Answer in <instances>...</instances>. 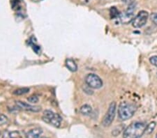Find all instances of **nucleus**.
Segmentation results:
<instances>
[{
  "label": "nucleus",
  "instance_id": "obj_18",
  "mask_svg": "<svg viewBox=\"0 0 157 138\" xmlns=\"http://www.w3.org/2000/svg\"><path fill=\"white\" fill-rule=\"evenodd\" d=\"M149 62H150V63L153 65V66L157 68V56L151 57L150 58H149Z\"/></svg>",
  "mask_w": 157,
  "mask_h": 138
},
{
  "label": "nucleus",
  "instance_id": "obj_15",
  "mask_svg": "<svg viewBox=\"0 0 157 138\" xmlns=\"http://www.w3.org/2000/svg\"><path fill=\"white\" fill-rule=\"evenodd\" d=\"M110 16L112 18H115V17H119L120 14L119 13L118 10L116 9V7H111V9L110 10Z\"/></svg>",
  "mask_w": 157,
  "mask_h": 138
},
{
  "label": "nucleus",
  "instance_id": "obj_16",
  "mask_svg": "<svg viewBox=\"0 0 157 138\" xmlns=\"http://www.w3.org/2000/svg\"><path fill=\"white\" fill-rule=\"evenodd\" d=\"M9 122V119L6 115L0 113V126L6 124Z\"/></svg>",
  "mask_w": 157,
  "mask_h": 138
},
{
  "label": "nucleus",
  "instance_id": "obj_20",
  "mask_svg": "<svg viewBox=\"0 0 157 138\" xmlns=\"http://www.w3.org/2000/svg\"><path fill=\"white\" fill-rule=\"evenodd\" d=\"M133 1L134 0H122V2H124V3L128 4H131L133 3Z\"/></svg>",
  "mask_w": 157,
  "mask_h": 138
},
{
  "label": "nucleus",
  "instance_id": "obj_14",
  "mask_svg": "<svg viewBox=\"0 0 157 138\" xmlns=\"http://www.w3.org/2000/svg\"><path fill=\"white\" fill-rule=\"evenodd\" d=\"M29 91V89L27 87H23V88H19L13 91V94L16 95V96H20V95H23L27 94Z\"/></svg>",
  "mask_w": 157,
  "mask_h": 138
},
{
  "label": "nucleus",
  "instance_id": "obj_17",
  "mask_svg": "<svg viewBox=\"0 0 157 138\" xmlns=\"http://www.w3.org/2000/svg\"><path fill=\"white\" fill-rule=\"evenodd\" d=\"M27 100L31 103H36L39 102V97H38L36 95H33V96H29Z\"/></svg>",
  "mask_w": 157,
  "mask_h": 138
},
{
  "label": "nucleus",
  "instance_id": "obj_7",
  "mask_svg": "<svg viewBox=\"0 0 157 138\" xmlns=\"http://www.w3.org/2000/svg\"><path fill=\"white\" fill-rule=\"evenodd\" d=\"M16 105L18 108L23 110H26V111L38 112L40 111V110H41L40 107L39 106H34V105H29L28 103H27L20 101V100H16Z\"/></svg>",
  "mask_w": 157,
  "mask_h": 138
},
{
  "label": "nucleus",
  "instance_id": "obj_8",
  "mask_svg": "<svg viewBox=\"0 0 157 138\" xmlns=\"http://www.w3.org/2000/svg\"><path fill=\"white\" fill-rule=\"evenodd\" d=\"M42 132V129L39 128H36V129H32L27 132V134L25 135V138H39Z\"/></svg>",
  "mask_w": 157,
  "mask_h": 138
},
{
  "label": "nucleus",
  "instance_id": "obj_21",
  "mask_svg": "<svg viewBox=\"0 0 157 138\" xmlns=\"http://www.w3.org/2000/svg\"><path fill=\"white\" fill-rule=\"evenodd\" d=\"M40 138H48V137H40Z\"/></svg>",
  "mask_w": 157,
  "mask_h": 138
},
{
  "label": "nucleus",
  "instance_id": "obj_10",
  "mask_svg": "<svg viewBox=\"0 0 157 138\" xmlns=\"http://www.w3.org/2000/svg\"><path fill=\"white\" fill-rule=\"evenodd\" d=\"M65 64H66V66H67V69H69L70 71H71V72L77 71L78 66L73 59H67V60H66Z\"/></svg>",
  "mask_w": 157,
  "mask_h": 138
},
{
  "label": "nucleus",
  "instance_id": "obj_1",
  "mask_svg": "<svg viewBox=\"0 0 157 138\" xmlns=\"http://www.w3.org/2000/svg\"><path fill=\"white\" fill-rule=\"evenodd\" d=\"M147 125L143 122L131 124L124 130L123 138H140L145 134Z\"/></svg>",
  "mask_w": 157,
  "mask_h": 138
},
{
  "label": "nucleus",
  "instance_id": "obj_13",
  "mask_svg": "<svg viewBox=\"0 0 157 138\" xmlns=\"http://www.w3.org/2000/svg\"><path fill=\"white\" fill-rule=\"evenodd\" d=\"M156 124V122L152 121V122L149 123L148 125H147L146 129H145V134H146V135L151 134V132H153V130H154V129H155Z\"/></svg>",
  "mask_w": 157,
  "mask_h": 138
},
{
  "label": "nucleus",
  "instance_id": "obj_12",
  "mask_svg": "<svg viewBox=\"0 0 157 138\" xmlns=\"http://www.w3.org/2000/svg\"><path fill=\"white\" fill-rule=\"evenodd\" d=\"M62 117H61L59 114H55V117L51 120V121H50V124L52 125L53 126H55L56 128H59L60 126L61 122H62Z\"/></svg>",
  "mask_w": 157,
  "mask_h": 138
},
{
  "label": "nucleus",
  "instance_id": "obj_3",
  "mask_svg": "<svg viewBox=\"0 0 157 138\" xmlns=\"http://www.w3.org/2000/svg\"><path fill=\"white\" fill-rule=\"evenodd\" d=\"M136 11V4L132 3L129 4L128 9L126 10L125 11H124L120 14V21L122 24H128L131 22L133 21L134 17H135V14L134 12Z\"/></svg>",
  "mask_w": 157,
  "mask_h": 138
},
{
  "label": "nucleus",
  "instance_id": "obj_9",
  "mask_svg": "<svg viewBox=\"0 0 157 138\" xmlns=\"http://www.w3.org/2000/svg\"><path fill=\"white\" fill-rule=\"evenodd\" d=\"M55 114H56L55 113L50 111V110H45V111H44V115L42 117L43 121L47 123V124H50V121L55 117Z\"/></svg>",
  "mask_w": 157,
  "mask_h": 138
},
{
  "label": "nucleus",
  "instance_id": "obj_23",
  "mask_svg": "<svg viewBox=\"0 0 157 138\" xmlns=\"http://www.w3.org/2000/svg\"><path fill=\"white\" fill-rule=\"evenodd\" d=\"M18 138H20V137H18Z\"/></svg>",
  "mask_w": 157,
  "mask_h": 138
},
{
  "label": "nucleus",
  "instance_id": "obj_19",
  "mask_svg": "<svg viewBox=\"0 0 157 138\" xmlns=\"http://www.w3.org/2000/svg\"><path fill=\"white\" fill-rule=\"evenodd\" d=\"M151 21H152L154 24L157 26V13H154L151 15Z\"/></svg>",
  "mask_w": 157,
  "mask_h": 138
},
{
  "label": "nucleus",
  "instance_id": "obj_4",
  "mask_svg": "<svg viewBox=\"0 0 157 138\" xmlns=\"http://www.w3.org/2000/svg\"><path fill=\"white\" fill-rule=\"evenodd\" d=\"M117 104L115 102H112L109 105L108 110L102 120V125L104 127L110 126L114 121L116 114Z\"/></svg>",
  "mask_w": 157,
  "mask_h": 138
},
{
  "label": "nucleus",
  "instance_id": "obj_2",
  "mask_svg": "<svg viewBox=\"0 0 157 138\" xmlns=\"http://www.w3.org/2000/svg\"><path fill=\"white\" fill-rule=\"evenodd\" d=\"M137 110L135 104L128 102H121L118 107L119 118L121 121H126L132 117Z\"/></svg>",
  "mask_w": 157,
  "mask_h": 138
},
{
  "label": "nucleus",
  "instance_id": "obj_5",
  "mask_svg": "<svg viewBox=\"0 0 157 138\" xmlns=\"http://www.w3.org/2000/svg\"><path fill=\"white\" fill-rule=\"evenodd\" d=\"M85 82L89 87L98 89L103 87V81L97 75L94 73L88 74L85 77Z\"/></svg>",
  "mask_w": 157,
  "mask_h": 138
},
{
  "label": "nucleus",
  "instance_id": "obj_6",
  "mask_svg": "<svg viewBox=\"0 0 157 138\" xmlns=\"http://www.w3.org/2000/svg\"><path fill=\"white\" fill-rule=\"evenodd\" d=\"M149 17V13L145 11H141L134 17L132 21L133 27L135 28H140L146 24Z\"/></svg>",
  "mask_w": 157,
  "mask_h": 138
},
{
  "label": "nucleus",
  "instance_id": "obj_22",
  "mask_svg": "<svg viewBox=\"0 0 157 138\" xmlns=\"http://www.w3.org/2000/svg\"><path fill=\"white\" fill-rule=\"evenodd\" d=\"M156 138H157V133H156Z\"/></svg>",
  "mask_w": 157,
  "mask_h": 138
},
{
  "label": "nucleus",
  "instance_id": "obj_11",
  "mask_svg": "<svg viewBox=\"0 0 157 138\" xmlns=\"http://www.w3.org/2000/svg\"><path fill=\"white\" fill-rule=\"evenodd\" d=\"M80 112L81 114L85 115V116H89V115L92 114V108L90 105L86 104V105H82V106L80 107Z\"/></svg>",
  "mask_w": 157,
  "mask_h": 138
}]
</instances>
